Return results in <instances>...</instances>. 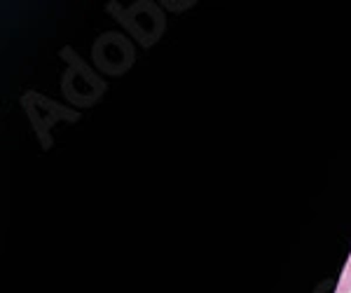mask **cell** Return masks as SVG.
<instances>
[{
    "label": "cell",
    "instance_id": "obj_1",
    "mask_svg": "<svg viewBox=\"0 0 351 293\" xmlns=\"http://www.w3.org/2000/svg\"><path fill=\"white\" fill-rule=\"evenodd\" d=\"M61 56L68 61V69L61 78V94L75 106H94L104 97L106 82L71 47L61 49Z\"/></svg>",
    "mask_w": 351,
    "mask_h": 293
},
{
    "label": "cell",
    "instance_id": "obj_2",
    "mask_svg": "<svg viewBox=\"0 0 351 293\" xmlns=\"http://www.w3.org/2000/svg\"><path fill=\"white\" fill-rule=\"evenodd\" d=\"M108 12L138 40L143 47H152L164 33V12L150 0L134 3L132 8H120L117 3L108 5Z\"/></svg>",
    "mask_w": 351,
    "mask_h": 293
},
{
    "label": "cell",
    "instance_id": "obj_3",
    "mask_svg": "<svg viewBox=\"0 0 351 293\" xmlns=\"http://www.w3.org/2000/svg\"><path fill=\"white\" fill-rule=\"evenodd\" d=\"M21 108L26 110L28 120H31L33 129H36L38 139H40V145L43 148H49L52 141H49V132L56 122H77L80 120V113L73 110V108H66L61 104H54V101L45 99L43 94L38 92H28L24 94L21 99Z\"/></svg>",
    "mask_w": 351,
    "mask_h": 293
},
{
    "label": "cell",
    "instance_id": "obj_4",
    "mask_svg": "<svg viewBox=\"0 0 351 293\" xmlns=\"http://www.w3.org/2000/svg\"><path fill=\"white\" fill-rule=\"evenodd\" d=\"M134 45L122 36V33H104V36L96 38L92 59L96 69L104 71L106 75H122L132 69L134 64Z\"/></svg>",
    "mask_w": 351,
    "mask_h": 293
},
{
    "label": "cell",
    "instance_id": "obj_5",
    "mask_svg": "<svg viewBox=\"0 0 351 293\" xmlns=\"http://www.w3.org/2000/svg\"><path fill=\"white\" fill-rule=\"evenodd\" d=\"M349 291H351V261L347 263L342 279H339V284H337V293H349Z\"/></svg>",
    "mask_w": 351,
    "mask_h": 293
},
{
    "label": "cell",
    "instance_id": "obj_6",
    "mask_svg": "<svg viewBox=\"0 0 351 293\" xmlns=\"http://www.w3.org/2000/svg\"><path fill=\"white\" fill-rule=\"evenodd\" d=\"M349 261H351V258H349Z\"/></svg>",
    "mask_w": 351,
    "mask_h": 293
}]
</instances>
